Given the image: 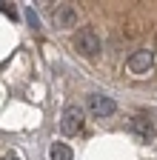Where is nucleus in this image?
<instances>
[{
  "label": "nucleus",
  "mask_w": 157,
  "mask_h": 160,
  "mask_svg": "<svg viewBox=\"0 0 157 160\" xmlns=\"http://www.w3.org/2000/svg\"><path fill=\"white\" fill-rule=\"evenodd\" d=\"M74 46H77V52H80V54H86V57H94L97 52L103 49V40H100V34H97L94 29H83L80 34H77Z\"/></svg>",
  "instance_id": "f257e3e1"
},
{
  "label": "nucleus",
  "mask_w": 157,
  "mask_h": 160,
  "mask_svg": "<svg viewBox=\"0 0 157 160\" xmlns=\"http://www.w3.org/2000/svg\"><path fill=\"white\" fill-rule=\"evenodd\" d=\"M77 20H80V14H77V9L71 3H60L57 9H52V23L57 29H74Z\"/></svg>",
  "instance_id": "f03ea898"
},
{
  "label": "nucleus",
  "mask_w": 157,
  "mask_h": 160,
  "mask_svg": "<svg viewBox=\"0 0 157 160\" xmlns=\"http://www.w3.org/2000/svg\"><path fill=\"white\" fill-rule=\"evenodd\" d=\"M80 126H83V109L80 106H69L66 112H63V120H60V129H63V134H77L80 132Z\"/></svg>",
  "instance_id": "7ed1b4c3"
},
{
  "label": "nucleus",
  "mask_w": 157,
  "mask_h": 160,
  "mask_svg": "<svg viewBox=\"0 0 157 160\" xmlns=\"http://www.w3.org/2000/svg\"><path fill=\"white\" fill-rule=\"evenodd\" d=\"M126 66H129V72L131 74H149V69H151V52L149 49H140V52H134L129 60H126Z\"/></svg>",
  "instance_id": "20e7f679"
},
{
  "label": "nucleus",
  "mask_w": 157,
  "mask_h": 160,
  "mask_svg": "<svg viewBox=\"0 0 157 160\" xmlns=\"http://www.w3.org/2000/svg\"><path fill=\"white\" fill-rule=\"evenodd\" d=\"M131 132H134V137L137 140H143V143H149V140L154 137V123L146 117V114H137V117H131Z\"/></svg>",
  "instance_id": "39448f33"
},
{
  "label": "nucleus",
  "mask_w": 157,
  "mask_h": 160,
  "mask_svg": "<svg viewBox=\"0 0 157 160\" xmlns=\"http://www.w3.org/2000/svg\"><path fill=\"white\" fill-rule=\"evenodd\" d=\"M89 109H91V114L94 117H109L111 112H114V100L111 97H106V94H91L89 97Z\"/></svg>",
  "instance_id": "423d86ee"
},
{
  "label": "nucleus",
  "mask_w": 157,
  "mask_h": 160,
  "mask_svg": "<svg viewBox=\"0 0 157 160\" xmlns=\"http://www.w3.org/2000/svg\"><path fill=\"white\" fill-rule=\"evenodd\" d=\"M49 157H52V160H71V149H69L66 143H54L52 152H49Z\"/></svg>",
  "instance_id": "0eeeda50"
},
{
  "label": "nucleus",
  "mask_w": 157,
  "mask_h": 160,
  "mask_svg": "<svg viewBox=\"0 0 157 160\" xmlns=\"http://www.w3.org/2000/svg\"><path fill=\"white\" fill-rule=\"evenodd\" d=\"M3 160H20V154H17V152H9V154H6Z\"/></svg>",
  "instance_id": "6e6552de"
}]
</instances>
